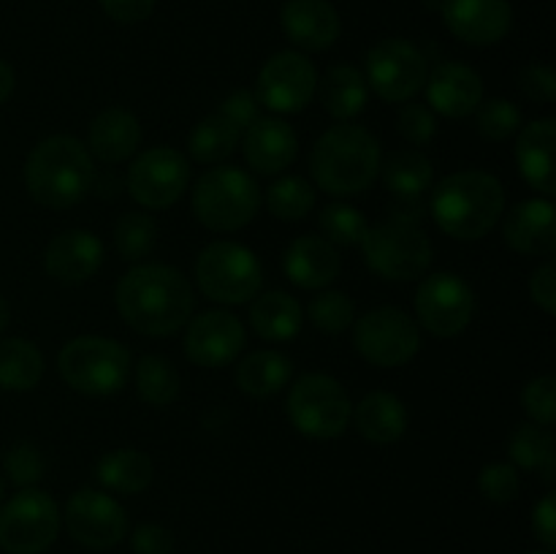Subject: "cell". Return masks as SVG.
<instances>
[{"instance_id":"52","label":"cell","mask_w":556,"mask_h":554,"mask_svg":"<svg viewBox=\"0 0 556 554\" xmlns=\"http://www.w3.org/2000/svg\"><path fill=\"white\" fill-rule=\"evenodd\" d=\"M14 87H16L14 68H11V65L0 58V103L9 101V96L14 92Z\"/></svg>"},{"instance_id":"13","label":"cell","mask_w":556,"mask_h":554,"mask_svg":"<svg viewBox=\"0 0 556 554\" xmlns=\"http://www.w3.org/2000/svg\"><path fill=\"white\" fill-rule=\"evenodd\" d=\"M418 320L434 337H456L470 326L476 313V293L454 272H438L418 286Z\"/></svg>"},{"instance_id":"36","label":"cell","mask_w":556,"mask_h":554,"mask_svg":"<svg viewBox=\"0 0 556 554\" xmlns=\"http://www.w3.org/2000/svg\"><path fill=\"white\" fill-rule=\"evenodd\" d=\"M179 380L177 367L163 356H144L136 364V394L152 407L172 405L179 396Z\"/></svg>"},{"instance_id":"40","label":"cell","mask_w":556,"mask_h":554,"mask_svg":"<svg viewBox=\"0 0 556 554\" xmlns=\"http://www.w3.org/2000/svg\"><path fill=\"white\" fill-rule=\"evenodd\" d=\"M478 134L486 141H505L521 128V112L505 98H489L481 101L476 109Z\"/></svg>"},{"instance_id":"35","label":"cell","mask_w":556,"mask_h":554,"mask_svg":"<svg viewBox=\"0 0 556 554\" xmlns=\"http://www.w3.org/2000/svg\"><path fill=\"white\" fill-rule=\"evenodd\" d=\"M508 454L521 470H543V478L554 481V438L541 424H521L510 438Z\"/></svg>"},{"instance_id":"12","label":"cell","mask_w":556,"mask_h":554,"mask_svg":"<svg viewBox=\"0 0 556 554\" xmlns=\"http://www.w3.org/2000/svg\"><path fill=\"white\" fill-rule=\"evenodd\" d=\"M429 76V63L416 43L405 38H383L367 54V85L383 101H410L424 90Z\"/></svg>"},{"instance_id":"15","label":"cell","mask_w":556,"mask_h":554,"mask_svg":"<svg viewBox=\"0 0 556 554\" xmlns=\"http://www.w3.org/2000/svg\"><path fill=\"white\" fill-rule=\"evenodd\" d=\"M318 90V74L302 52H277L266 60L255 85L261 106L280 114H296L307 106Z\"/></svg>"},{"instance_id":"8","label":"cell","mask_w":556,"mask_h":554,"mask_svg":"<svg viewBox=\"0 0 556 554\" xmlns=\"http://www.w3.org/2000/svg\"><path fill=\"white\" fill-rule=\"evenodd\" d=\"M288 418L302 435L315 440L340 438L353 416V402L340 380L324 373L299 375L286 400Z\"/></svg>"},{"instance_id":"42","label":"cell","mask_w":556,"mask_h":554,"mask_svg":"<svg viewBox=\"0 0 556 554\" xmlns=\"http://www.w3.org/2000/svg\"><path fill=\"white\" fill-rule=\"evenodd\" d=\"M3 467L9 473L11 481L16 487L27 489L33 483H38L47 473V462H43V454L33 443H14L3 456Z\"/></svg>"},{"instance_id":"27","label":"cell","mask_w":556,"mask_h":554,"mask_svg":"<svg viewBox=\"0 0 556 554\" xmlns=\"http://www.w3.org/2000/svg\"><path fill=\"white\" fill-rule=\"evenodd\" d=\"M90 152L106 163H119L141 144V125L128 109H106L90 125Z\"/></svg>"},{"instance_id":"5","label":"cell","mask_w":556,"mask_h":554,"mask_svg":"<svg viewBox=\"0 0 556 554\" xmlns=\"http://www.w3.org/2000/svg\"><path fill=\"white\" fill-rule=\"evenodd\" d=\"M362 248L372 272L394 282L418 280L432 264V242L410 212H394L389 221L367 228Z\"/></svg>"},{"instance_id":"10","label":"cell","mask_w":556,"mask_h":554,"mask_svg":"<svg viewBox=\"0 0 556 554\" xmlns=\"http://www.w3.org/2000/svg\"><path fill=\"white\" fill-rule=\"evenodd\" d=\"M58 503L41 489H22L0 511V549L9 554H41L58 541Z\"/></svg>"},{"instance_id":"26","label":"cell","mask_w":556,"mask_h":554,"mask_svg":"<svg viewBox=\"0 0 556 554\" xmlns=\"http://www.w3.org/2000/svg\"><path fill=\"white\" fill-rule=\"evenodd\" d=\"M353 421L362 438L369 443L389 445L405 435L407 429V407L405 402L389 391H372L353 407Z\"/></svg>"},{"instance_id":"50","label":"cell","mask_w":556,"mask_h":554,"mask_svg":"<svg viewBox=\"0 0 556 554\" xmlns=\"http://www.w3.org/2000/svg\"><path fill=\"white\" fill-rule=\"evenodd\" d=\"M98 5H101L109 20L136 25V22H144L152 14L155 0H98Z\"/></svg>"},{"instance_id":"11","label":"cell","mask_w":556,"mask_h":554,"mask_svg":"<svg viewBox=\"0 0 556 554\" xmlns=\"http://www.w3.org/2000/svg\"><path fill=\"white\" fill-rule=\"evenodd\" d=\"M353 345L375 367H402L421 348V331L405 310L378 307L356 320Z\"/></svg>"},{"instance_id":"14","label":"cell","mask_w":556,"mask_h":554,"mask_svg":"<svg viewBox=\"0 0 556 554\" xmlns=\"http://www.w3.org/2000/svg\"><path fill=\"white\" fill-rule=\"evenodd\" d=\"M188 158L174 147H152L128 168V190L147 210H166L182 199L188 188Z\"/></svg>"},{"instance_id":"18","label":"cell","mask_w":556,"mask_h":554,"mask_svg":"<svg viewBox=\"0 0 556 554\" xmlns=\"http://www.w3.org/2000/svg\"><path fill=\"white\" fill-rule=\"evenodd\" d=\"M443 22L459 41L492 47L510 33L514 9L508 0H443Z\"/></svg>"},{"instance_id":"30","label":"cell","mask_w":556,"mask_h":554,"mask_svg":"<svg viewBox=\"0 0 556 554\" xmlns=\"http://www.w3.org/2000/svg\"><path fill=\"white\" fill-rule=\"evenodd\" d=\"M98 481L119 494H139L152 483V459L139 449L109 451L96 467Z\"/></svg>"},{"instance_id":"51","label":"cell","mask_w":556,"mask_h":554,"mask_svg":"<svg viewBox=\"0 0 556 554\" xmlns=\"http://www.w3.org/2000/svg\"><path fill=\"white\" fill-rule=\"evenodd\" d=\"M532 527H535V536L541 538V543L546 549L556 546V498L546 494L541 503L535 505V514H532Z\"/></svg>"},{"instance_id":"39","label":"cell","mask_w":556,"mask_h":554,"mask_svg":"<svg viewBox=\"0 0 556 554\" xmlns=\"http://www.w3.org/2000/svg\"><path fill=\"white\" fill-rule=\"evenodd\" d=\"M320 231H324V239H329L331 244H345V248H353V244H362L364 234H367V217L351 204H329L324 212H320Z\"/></svg>"},{"instance_id":"48","label":"cell","mask_w":556,"mask_h":554,"mask_svg":"<svg viewBox=\"0 0 556 554\" xmlns=\"http://www.w3.org/2000/svg\"><path fill=\"white\" fill-rule=\"evenodd\" d=\"M134 554H172L174 536L161 525H139L130 538Z\"/></svg>"},{"instance_id":"21","label":"cell","mask_w":556,"mask_h":554,"mask_svg":"<svg viewBox=\"0 0 556 554\" xmlns=\"http://www.w3.org/2000/svg\"><path fill=\"white\" fill-rule=\"evenodd\" d=\"M244 161L258 174H280L296 161V130L277 117H261L242 134Z\"/></svg>"},{"instance_id":"54","label":"cell","mask_w":556,"mask_h":554,"mask_svg":"<svg viewBox=\"0 0 556 554\" xmlns=\"http://www.w3.org/2000/svg\"><path fill=\"white\" fill-rule=\"evenodd\" d=\"M0 500H3V478H0Z\"/></svg>"},{"instance_id":"37","label":"cell","mask_w":556,"mask_h":554,"mask_svg":"<svg viewBox=\"0 0 556 554\" xmlns=\"http://www.w3.org/2000/svg\"><path fill=\"white\" fill-rule=\"evenodd\" d=\"M266 206L280 221H302L315 206V188L302 177H282L266 190Z\"/></svg>"},{"instance_id":"17","label":"cell","mask_w":556,"mask_h":554,"mask_svg":"<svg viewBox=\"0 0 556 554\" xmlns=\"http://www.w3.org/2000/svg\"><path fill=\"white\" fill-rule=\"evenodd\" d=\"M244 326L228 310H210L193 318L185 331V356L199 367H226L242 353Z\"/></svg>"},{"instance_id":"19","label":"cell","mask_w":556,"mask_h":554,"mask_svg":"<svg viewBox=\"0 0 556 554\" xmlns=\"http://www.w3.org/2000/svg\"><path fill=\"white\" fill-rule=\"evenodd\" d=\"M282 30L293 47L324 52L340 38V14L329 0H286L280 11Z\"/></svg>"},{"instance_id":"4","label":"cell","mask_w":556,"mask_h":554,"mask_svg":"<svg viewBox=\"0 0 556 554\" xmlns=\"http://www.w3.org/2000/svg\"><path fill=\"white\" fill-rule=\"evenodd\" d=\"M309 168L326 193L358 196L378 179L380 144L362 125H334L315 144Z\"/></svg>"},{"instance_id":"7","label":"cell","mask_w":556,"mask_h":554,"mask_svg":"<svg viewBox=\"0 0 556 554\" xmlns=\"http://www.w3.org/2000/svg\"><path fill=\"white\" fill-rule=\"evenodd\" d=\"M258 182L237 166L210 168L195 182L193 212L210 231H239L258 215Z\"/></svg>"},{"instance_id":"49","label":"cell","mask_w":556,"mask_h":554,"mask_svg":"<svg viewBox=\"0 0 556 554\" xmlns=\"http://www.w3.org/2000/svg\"><path fill=\"white\" fill-rule=\"evenodd\" d=\"M530 297L543 313L554 315L556 313V266L554 261H546L543 266H538L530 277Z\"/></svg>"},{"instance_id":"20","label":"cell","mask_w":556,"mask_h":554,"mask_svg":"<svg viewBox=\"0 0 556 554\" xmlns=\"http://www.w3.org/2000/svg\"><path fill=\"white\" fill-rule=\"evenodd\" d=\"M429 109L443 117L462 119L483 101V79L465 63H443L427 76Z\"/></svg>"},{"instance_id":"41","label":"cell","mask_w":556,"mask_h":554,"mask_svg":"<svg viewBox=\"0 0 556 554\" xmlns=\"http://www.w3.org/2000/svg\"><path fill=\"white\" fill-rule=\"evenodd\" d=\"M309 320L324 335H340L356 320L353 299L342 291H326L309 302Z\"/></svg>"},{"instance_id":"55","label":"cell","mask_w":556,"mask_h":554,"mask_svg":"<svg viewBox=\"0 0 556 554\" xmlns=\"http://www.w3.org/2000/svg\"><path fill=\"white\" fill-rule=\"evenodd\" d=\"M532 554H548V552H532Z\"/></svg>"},{"instance_id":"38","label":"cell","mask_w":556,"mask_h":554,"mask_svg":"<svg viewBox=\"0 0 556 554\" xmlns=\"http://www.w3.org/2000/svg\"><path fill=\"white\" fill-rule=\"evenodd\" d=\"M157 242V226L147 212H125L114 228V244L125 261H141Z\"/></svg>"},{"instance_id":"34","label":"cell","mask_w":556,"mask_h":554,"mask_svg":"<svg viewBox=\"0 0 556 554\" xmlns=\"http://www.w3.org/2000/svg\"><path fill=\"white\" fill-rule=\"evenodd\" d=\"M239 141H242V130L231 119L223 117L220 112H215L195 125L193 134H190L188 150L199 163H223L226 158L233 155Z\"/></svg>"},{"instance_id":"33","label":"cell","mask_w":556,"mask_h":554,"mask_svg":"<svg viewBox=\"0 0 556 554\" xmlns=\"http://www.w3.org/2000/svg\"><path fill=\"white\" fill-rule=\"evenodd\" d=\"M43 378V356L22 337L0 340V389L30 391Z\"/></svg>"},{"instance_id":"25","label":"cell","mask_w":556,"mask_h":554,"mask_svg":"<svg viewBox=\"0 0 556 554\" xmlns=\"http://www.w3.org/2000/svg\"><path fill=\"white\" fill-rule=\"evenodd\" d=\"M554 141H556V119L543 117L519 130L516 139V161L527 182L543 196L556 193L554 179Z\"/></svg>"},{"instance_id":"45","label":"cell","mask_w":556,"mask_h":554,"mask_svg":"<svg viewBox=\"0 0 556 554\" xmlns=\"http://www.w3.org/2000/svg\"><path fill=\"white\" fill-rule=\"evenodd\" d=\"M434 130H438V119L434 112L424 103H405L400 112V134L413 144H427L432 141Z\"/></svg>"},{"instance_id":"24","label":"cell","mask_w":556,"mask_h":554,"mask_svg":"<svg viewBox=\"0 0 556 554\" xmlns=\"http://www.w3.org/2000/svg\"><path fill=\"white\" fill-rule=\"evenodd\" d=\"M340 253L329 239L318 237V234H307V237L293 239L291 248L286 250V275L288 280L296 282L299 288H326L334 282L340 275Z\"/></svg>"},{"instance_id":"6","label":"cell","mask_w":556,"mask_h":554,"mask_svg":"<svg viewBox=\"0 0 556 554\" xmlns=\"http://www.w3.org/2000/svg\"><path fill=\"white\" fill-rule=\"evenodd\" d=\"M58 367L65 383L79 394L109 396L128 383L130 351L112 337H74L60 351Z\"/></svg>"},{"instance_id":"43","label":"cell","mask_w":556,"mask_h":554,"mask_svg":"<svg viewBox=\"0 0 556 554\" xmlns=\"http://www.w3.org/2000/svg\"><path fill=\"white\" fill-rule=\"evenodd\" d=\"M521 405H525V413L532 418V424L552 427L556 418V380L552 375L530 380L525 394H521Z\"/></svg>"},{"instance_id":"1","label":"cell","mask_w":556,"mask_h":554,"mask_svg":"<svg viewBox=\"0 0 556 554\" xmlns=\"http://www.w3.org/2000/svg\"><path fill=\"white\" fill-rule=\"evenodd\" d=\"M114 299L125 324L150 337L179 331L195 307L188 277L166 264H141L125 272Z\"/></svg>"},{"instance_id":"28","label":"cell","mask_w":556,"mask_h":554,"mask_svg":"<svg viewBox=\"0 0 556 554\" xmlns=\"http://www.w3.org/2000/svg\"><path fill=\"white\" fill-rule=\"evenodd\" d=\"M250 324L264 340L288 342L302 331V307L286 291L261 293L250 307Z\"/></svg>"},{"instance_id":"23","label":"cell","mask_w":556,"mask_h":554,"mask_svg":"<svg viewBox=\"0 0 556 554\" xmlns=\"http://www.w3.org/2000/svg\"><path fill=\"white\" fill-rule=\"evenodd\" d=\"M548 199L521 201L505 217V242L521 255H548L556 248V215Z\"/></svg>"},{"instance_id":"22","label":"cell","mask_w":556,"mask_h":554,"mask_svg":"<svg viewBox=\"0 0 556 554\" xmlns=\"http://www.w3.org/2000/svg\"><path fill=\"white\" fill-rule=\"evenodd\" d=\"M103 244L96 234L85 228L63 231L49 242L43 266L60 282H85L101 269Z\"/></svg>"},{"instance_id":"31","label":"cell","mask_w":556,"mask_h":554,"mask_svg":"<svg viewBox=\"0 0 556 554\" xmlns=\"http://www.w3.org/2000/svg\"><path fill=\"white\" fill-rule=\"evenodd\" d=\"M320 103L334 119H353L367 106V79L353 65H334L320 81Z\"/></svg>"},{"instance_id":"47","label":"cell","mask_w":556,"mask_h":554,"mask_svg":"<svg viewBox=\"0 0 556 554\" xmlns=\"http://www.w3.org/2000/svg\"><path fill=\"white\" fill-rule=\"evenodd\" d=\"M220 114L226 119H231V123L244 134L255 119H261V103L258 98H255V92L237 90L220 103Z\"/></svg>"},{"instance_id":"16","label":"cell","mask_w":556,"mask_h":554,"mask_svg":"<svg viewBox=\"0 0 556 554\" xmlns=\"http://www.w3.org/2000/svg\"><path fill=\"white\" fill-rule=\"evenodd\" d=\"M65 525L74 541L87 549H112L128 532L123 505L98 489H81L65 505Z\"/></svg>"},{"instance_id":"46","label":"cell","mask_w":556,"mask_h":554,"mask_svg":"<svg viewBox=\"0 0 556 554\" xmlns=\"http://www.w3.org/2000/svg\"><path fill=\"white\" fill-rule=\"evenodd\" d=\"M519 87L527 98H532V101L552 103L556 98L554 68H548V65H541V63L527 65V68L519 74Z\"/></svg>"},{"instance_id":"3","label":"cell","mask_w":556,"mask_h":554,"mask_svg":"<svg viewBox=\"0 0 556 554\" xmlns=\"http://www.w3.org/2000/svg\"><path fill=\"white\" fill-rule=\"evenodd\" d=\"M92 179L96 166L90 150L74 136H49L27 155V193L49 210L79 204L90 193Z\"/></svg>"},{"instance_id":"53","label":"cell","mask_w":556,"mask_h":554,"mask_svg":"<svg viewBox=\"0 0 556 554\" xmlns=\"http://www.w3.org/2000/svg\"><path fill=\"white\" fill-rule=\"evenodd\" d=\"M9 318H11L9 302H5V299L0 297V335H3V329H5V326H9Z\"/></svg>"},{"instance_id":"2","label":"cell","mask_w":556,"mask_h":554,"mask_svg":"<svg viewBox=\"0 0 556 554\" xmlns=\"http://www.w3.org/2000/svg\"><path fill=\"white\" fill-rule=\"evenodd\" d=\"M432 217L448 237L462 242L483 239L505 210V190L497 177L478 168L445 177L432 193Z\"/></svg>"},{"instance_id":"44","label":"cell","mask_w":556,"mask_h":554,"mask_svg":"<svg viewBox=\"0 0 556 554\" xmlns=\"http://www.w3.org/2000/svg\"><path fill=\"white\" fill-rule=\"evenodd\" d=\"M519 473H516L514 465H503V462H494V465H486L478 476V489L486 500L492 503H510V500L519 494Z\"/></svg>"},{"instance_id":"9","label":"cell","mask_w":556,"mask_h":554,"mask_svg":"<svg viewBox=\"0 0 556 554\" xmlns=\"http://www.w3.org/2000/svg\"><path fill=\"white\" fill-rule=\"evenodd\" d=\"M195 280L217 304H244L258 297L264 269L253 250L237 242H212L195 261Z\"/></svg>"},{"instance_id":"29","label":"cell","mask_w":556,"mask_h":554,"mask_svg":"<svg viewBox=\"0 0 556 554\" xmlns=\"http://www.w3.org/2000/svg\"><path fill=\"white\" fill-rule=\"evenodd\" d=\"M434 168L427 155L416 150L391 152L383 163V182L402 204H416L432 188Z\"/></svg>"},{"instance_id":"32","label":"cell","mask_w":556,"mask_h":554,"mask_svg":"<svg viewBox=\"0 0 556 554\" xmlns=\"http://www.w3.org/2000/svg\"><path fill=\"white\" fill-rule=\"evenodd\" d=\"M293 375L291 358L277 351H255L237 367V386L250 396H271L288 386Z\"/></svg>"}]
</instances>
